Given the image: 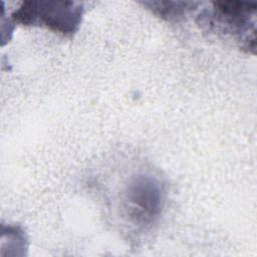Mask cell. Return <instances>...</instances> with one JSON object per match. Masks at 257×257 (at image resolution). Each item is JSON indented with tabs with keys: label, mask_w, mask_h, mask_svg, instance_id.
I'll list each match as a JSON object with an SVG mask.
<instances>
[{
	"label": "cell",
	"mask_w": 257,
	"mask_h": 257,
	"mask_svg": "<svg viewBox=\"0 0 257 257\" xmlns=\"http://www.w3.org/2000/svg\"><path fill=\"white\" fill-rule=\"evenodd\" d=\"M159 187L151 180L140 178L131 187L128 199L134 218L139 222H150L160 210L161 195Z\"/></svg>",
	"instance_id": "cell-3"
},
{
	"label": "cell",
	"mask_w": 257,
	"mask_h": 257,
	"mask_svg": "<svg viewBox=\"0 0 257 257\" xmlns=\"http://www.w3.org/2000/svg\"><path fill=\"white\" fill-rule=\"evenodd\" d=\"M82 4L70 1L24 2L12 17L23 25L44 26L66 36L74 34L81 21Z\"/></svg>",
	"instance_id": "cell-2"
},
{
	"label": "cell",
	"mask_w": 257,
	"mask_h": 257,
	"mask_svg": "<svg viewBox=\"0 0 257 257\" xmlns=\"http://www.w3.org/2000/svg\"><path fill=\"white\" fill-rule=\"evenodd\" d=\"M256 3L214 2L212 9L204 11L201 23L209 25L217 32L234 38L240 48L255 53L256 48Z\"/></svg>",
	"instance_id": "cell-1"
}]
</instances>
